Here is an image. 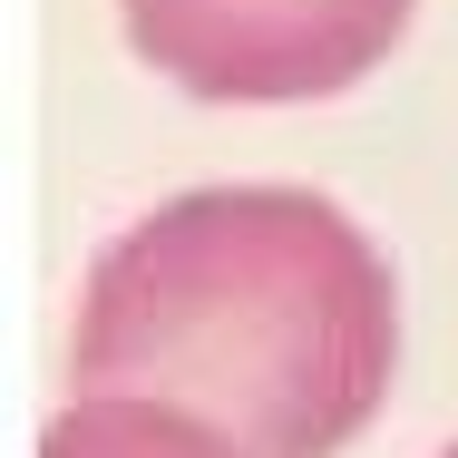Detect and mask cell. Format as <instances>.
<instances>
[{
  "mask_svg": "<svg viewBox=\"0 0 458 458\" xmlns=\"http://www.w3.org/2000/svg\"><path fill=\"white\" fill-rule=\"evenodd\" d=\"M400 361V293L312 185H205L137 215L79 293V390L215 420L244 458L352 449Z\"/></svg>",
  "mask_w": 458,
  "mask_h": 458,
  "instance_id": "6da1fadb",
  "label": "cell"
},
{
  "mask_svg": "<svg viewBox=\"0 0 458 458\" xmlns=\"http://www.w3.org/2000/svg\"><path fill=\"white\" fill-rule=\"evenodd\" d=\"M39 458H244L215 420H195L176 400H137V390H79L59 420H49V439Z\"/></svg>",
  "mask_w": 458,
  "mask_h": 458,
  "instance_id": "3957f363",
  "label": "cell"
},
{
  "mask_svg": "<svg viewBox=\"0 0 458 458\" xmlns=\"http://www.w3.org/2000/svg\"><path fill=\"white\" fill-rule=\"evenodd\" d=\"M410 0H127V39L157 79L234 107H293L370 79Z\"/></svg>",
  "mask_w": 458,
  "mask_h": 458,
  "instance_id": "7a4b0ae2",
  "label": "cell"
},
{
  "mask_svg": "<svg viewBox=\"0 0 458 458\" xmlns=\"http://www.w3.org/2000/svg\"><path fill=\"white\" fill-rule=\"evenodd\" d=\"M439 458H458V449H439Z\"/></svg>",
  "mask_w": 458,
  "mask_h": 458,
  "instance_id": "277c9868",
  "label": "cell"
}]
</instances>
